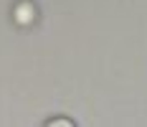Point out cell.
Wrapping results in <instances>:
<instances>
[{
  "label": "cell",
  "mask_w": 147,
  "mask_h": 127,
  "mask_svg": "<svg viewBox=\"0 0 147 127\" xmlns=\"http://www.w3.org/2000/svg\"><path fill=\"white\" fill-rule=\"evenodd\" d=\"M15 18H18V20H23V23H26V20H30V18H33V8H30L28 3L18 5V13H15Z\"/></svg>",
  "instance_id": "1"
}]
</instances>
